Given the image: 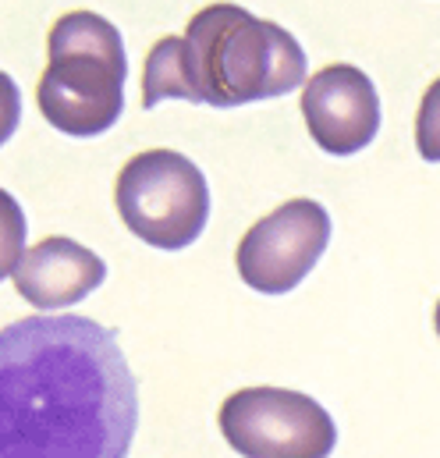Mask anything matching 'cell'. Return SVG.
<instances>
[{"label":"cell","instance_id":"obj_9","mask_svg":"<svg viewBox=\"0 0 440 458\" xmlns=\"http://www.w3.org/2000/svg\"><path fill=\"white\" fill-rule=\"evenodd\" d=\"M25 238H29V221H25L21 203L7 189H0V281L14 274V267L21 263Z\"/></svg>","mask_w":440,"mask_h":458},{"label":"cell","instance_id":"obj_10","mask_svg":"<svg viewBox=\"0 0 440 458\" xmlns=\"http://www.w3.org/2000/svg\"><path fill=\"white\" fill-rule=\"evenodd\" d=\"M416 149L423 160L440 164V79L423 93L419 114H416Z\"/></svg>","mask_w":440,"mask_h":458},{"label":"cell","instance_id":"obj_11","mask_svg":"<svg viewBox=\"0 0 440 458\" xmlns=\"http://www.w3.org/2000/svg\"><path fill=\"white\" fill-rule=\"evenodd\" d=\"M18 121H21V89L7 72H0V146L18 131Z\"/></svg>","mask_w":440,"mask_h":458},{"label":"cell","instance_id":"obj_5","mask_svg":"<svg viewBox=\"0 0 440 458\" xmlns=\"http://www.w3.org/2000/svg\"><path fill=\"white\" fill-rule=\"evenodd\" d=\"M217 427L241 458H330L337 445V427L317 398L270 384L227 394Z\"/></svg>","mask_w":440,"mask_h":458},{"label":"cell","instance_id":"obj_1","mask_svg":"<svg viewBox=\"0 0 440 458\" xmlns=\"http://www.w3.org/2000/svg\"><path fill=\"white\" fill-rule=\"evenodd\" d=\"M139 384L117 335L89 317H25L0 331V458H124Z\"/></svg>","mask_w":440,"mask_h":458},{"label":"cell","instance_id":"obj_8","mask_svg":"<svg viewBox=\"0 0 440 458\" xmlns=\"http://www.w3.org/2000/svg\"><path fill=\"white\" fill-rule=\"evenodd\" d=\"M11 281H14V292L29 306L54 313V310H68L89 299L107 281V263L82 242L50 234L36 242L32 249H25Z\"/></svg>","mask_w":440,"mask_h":458},{"label":"cell","instance_id":"obj_3","mask_svg":"<svg viewBox=\"0 0 440 458\" xmlns=\"http://www.w3.org/2000/svg\"><path fill=\"white\" fill-rule=\"evenodd\" d=\"M128 57L117 25L97 11H68L47 36V72L36 86L39 114L72 139L110 131L124 111Z\"/></svg>","mask_w":440,"mask_h":458},{"label":"cell","instance_id":"obj_7","mask_svg":"<svg viewBox=\"0 0 440 458\" xmlns=\"http://www.w3.org/2000/svg\"><path fill=\"white\" fill-rule=\"evenodd\" d=\"M302 117L313 142L330 157L366 149L380 131V97L355 64H327L302 89Z\"/></svg>","mask_w":440,"mask_h":458},{"label":"cell","instance_id":"obj_4","mask_svg":"<svg viewBox=\"0 0 440 458\" xmlns=\"http://www.w3.org/2000/svg\"><path fill=\"white\" fill-rule=\"evenodd\" d=\"M114 207L121 225L139 242L178 252L207 231L210 185L185 153L142 149L121 167L114 182Z\"/></svg>","mask_w":440,"mask_h":458},{"label":"cell","instance_id":"obj_2","mask_svg":"<svg viewBox=\"0 0 440 458\" xmlns=\"http://www.w3.org/2000/svg\"><path fill=\"white\" fill-rule=\"evenodd\" d=\"M306 68V50L288 29L238 4H210L192 14L185 36H164L146 54L142 107L164 100L245 107L299 89Z\"/></svg>","mask_w":440,"mask_h":458},{"label":"cell","instance_id":"obj_12","mask_svg":"<svg viewBox=\"0 0 440 458\" xmlns=\"http://www.w3.org/2000/svg\"><path fill=\"white\" fill-rule=\"evenodd\" d=\"M434 327H437V338H440V299H437V310H434Z\"/></svg>","mask_w":440,"mask_h":458},{"label":"cell","instance_id":"obj_6","mask_svg":"<svg viewBox=\"0 0 440 458\" xmlns=\"http://www.w3.org/2000/svg\"><path fill=\"white\" fill-rule=\"evenodd\" d=\"M330 242V214L317 199H288L259 217L234 249L238 277L259 295H288L320 263Z\"/></svg>","mask_w":440,"mask_h":458}]
</instances>
